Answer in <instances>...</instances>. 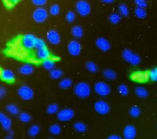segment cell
<instances>
[{"label":"cell","instance_id":"cell-24","mask_svg":"<svg viewBox=\"0 0 157 139\" xmlns=\"http://www.w3.org/2000/svg\"><path fill=\"white\" fill-rule=\"evenodd\" d=\"M72 85V81L69 77H65L62 79L59 82V86L61 89H67L70 88Z\"/></svg>","mask_w":157,"mask_h":139},{"label":"cell","instance_id":"cell-42","mask_svg":"<svg viewBox=\"0 0 157 139\" xmlns=\"http://www.w3.org/2000/svg\"><path fill=\"white\" fill-rule=\"evenodd\" d=\"M134 3L138 7L145 9L147 6V2L146 0H134Z\"/></svg>","mask_w":157,"mask_h":139},{"label":"cell","instance_id":"cell-23","mask_svg":"<svg viewBox=\"0 0 157 139\" xmlns=\"http://www.w3.org/2000/svg\"><path fill=\"white\" fill-rule=\"evenodd\" d=\"M73 128L74 130L80 133L85 132L87 130L86 125L81 121H77L73 124Z\"/></svg>","mask_w":157,"mask_h":139},{"label":"cell","instance_id":"cell-16","mask_svg":"<svg viewBox=\"0 0 157 139\" xmlns=\"http://www.w3.org/2000/svg\"><path fill=\"white\" fill-rule=\"evenodd\" d=\"M132 79L137 82H145L149 79V73L146 71L136 72L132 75Z\"/></svg>","mask_w":157,"mask_h":139},{"label":"cell","instance_id":"cell-35","mask_svg":"<svg viewBox=\"0 0 157 139\" xmlns=\"http://www.w3.org/2000/svg\"><path fill=\"white\" fill-rule=\"evenodd\" d=\"M18 117H19L20 121L24 123H28L31 121V115L26 112H22V113H20Z\"/></svg>","mask_w":157,"mask_h":139},{"label":"cell","instance_id":"cell-22","mask_svg":"<svg viewBox=\"0 0 157 139\" xmlns=\"http://www.w3.org/2000/svg\"><path fill=\"white\" fill-rule=\"evenodd\" d=\"M42 65L45 70L47 71H51L55 68V62L54 60L48 58L42 61Z\"/></svg>","mask_w":157,"mask_h":139},{"label":"cell","instance_id":"cell-48","mask_svg":"<svg viewBox=\"0 0 157 139\" xmlns=\"http://www.w3.org/2000/svg\"><path fill=\"white\" fill-rule=\"evenodd\" d=\"M48 139H53V138H48Z\"/></svg>","mask_w":157,"mask_h":139},{"label":"cell","instance_id":"cell-39","mask_svg":"<svg viewBox=\"0 0 157 139\" xmlns=\"http://www.w3.org/2000/svg\"><path fill=\"white\" fill-rule=\"evenodd\" d=\"M46 47L47 46H46L45 41L42 38H37L36 42V45H35V49L37 50V49L44 48V47Z\"/></svg>","mask_w":157,"mask_h":139},{"label":"cell","instance_id":"cell-21","mask_svg":"<svg viewBox=\"0 0 157 139\" xmlns=\"http://www.w3.org/2000/svg\"><path fill=\"white\" fill-rule=\"evenodd\" d=\"M135 94L139 98H144L148 97V92L146 88L143 86H137L134 89Z\"/></svg>","mask_w":157,"mask_h":139},{"label":"cell","instance_id":"cell-18","mask_svg":"<svg viewBox=\"0 0 157 139\" xmlns=\"http://www.w3.org/2000/svg\"><path fill=\"white\" fill-rule=\"evenodd\" d=\"M36 57L40 60H44L48 58L50 56V53L47 47H44L39 49H37L36 52Z\"/></svg>","mask_w":157,"mask_h":139},{"label":"cell","instance_id":"cell-12","mask_svg":"<svg viewBox=\"0 0 157 139\" xmlns=\"http://www.w3.org/2000/svg\"><path fill=\"white\" fill-rule=\"evenodd\" d=\"M124 139H134L137 135V130L134 125L132 124L126 125L123 131Z\"/></svg>","mask_w":157,"mask_h":139},{"label":"cell","instance_id":"cell-29","mask_svg":"<svg viewBox=\"0 0 157 139\" xmlns=\"http://www.w3.org/2000/svg\"><path fill=\"white\" fill-rule=\"evenodd\" d=\"M85 68L88 71L93 73H96L99 70L98 65L93 61L86 62L85 63Z\"/></svg>","mask_w":157,"mask_h":139},{"label":"cell","instance_id":"cell-19","mask_svg":"<svg viewBox=\"0 0 157 139\" xmlns=\"http://www.w3.org/2000/svg\"><path fill=\"white\" fill-rule=\"evenodd\" d=\"M71 34L76 39L82 38L84 34L83 28L80 25L74 26L71 29Z\"/></svg>","mask_w":157,"mask_h":139},{"label":"cell","instance_id":"cell-8","mask_svg":"<svg viewBox=\"0 0 157 139\" xmlns=\"http://www.w3.org/2000/svg\"><path fill=\"white\" fill-rule=\"evenodd\" d=\"M75 116V113L74 110L71 108H63L57 113L56 117L57 119L61 122H67L71 121L74 118Z\"/></svg>","mask_w":157,"mask_h":139},{"label":"cell","instance_id":"cell-20","mask_svg":"<svg viewBox=\"0 0 157 139\" xmlns=\"http://www.w3.org/2000/svg\"><path fill=\"white\" fill-rule=\"evenodd\" d=\"M102 74L106 79L110 81L115 80L117 77V73L110 68H105V70H104V71H102Z\"/></svg>","mask_w":157,"mask_h":139},{"label":"cell","instance_id":"cell-43","mask_svg":"<svg viewBox=\"0 0 157 139\" xmlns=\"http://www.w3.org/2000/svg\"><path fill=\"white\" fill-rule=\"evenodd\" d=\"M33 4L37 7H42L43 6H44L47 0H31Z\"/></svg>","mask_w":157,"mask_h":139},{"label":"cell","instance_id":"cell-41","mask_svg":"<svg viewBox=\"0 0 157 139\" xmlns=\"http://www.w3.org/2000/svg\"><path fill=\"white\" fill-rule=\"evenodd\" d=\"M20 0H3L4 5L7 7H12L17 3H18Z\"/></svg>","mask_w":157,"mask_h":139},{"label":"cell","instance_id":"cell-27","mask_svg":"<svg viewBox=\"0 0 157 139\" xmlns=\"http://www.w3.org/2000/svg\"><path fill=\"white\" fill-rule=\"evenodd\" d=\"M61 127L58 124H53L48 128L49 132L53 135H58L61 132Z\"/></svg>","mask_w":157,"mask_h":139},{"label":"cell","instance_id":"cell-46","mask_svg":"<svg viewBox=\"0 0 157 139\" xmlns=\"http://www.w3.org/2000/svg\"><path fill=\"white\" fill-rule=\"evenodd\" d=\"M101 1L105 4H110L115 1V0H101Z\"/></svg>","mask_w":157,"mask_h":139},{"label":"cell","instance_id":"cell-40","mask_svg":"<svg viewBox=\"0 0 157 139\" xmlns=\"http://www.w3.org/2000/svg\"><path fill=\"white\" fill-rule=\"evenodd\" d=\"M149 79L152 81H157V66L151 69L149 72Z\"/></svg>","mask_w":157,"mask_h":139},{"label":"cell","instance_id":"cell-37","mask_svg":"<svg viewBox=\"0 0 157 139\" xmlns=\"http://www.w3.org/2000/svg\"><path fill=\"white\" fill-rule=\"evenodd\" d=\"M118 92L121 95L126 96L129 93V88L126 84H121L118 87Z\"/></svg>","mask_w":157,"mask_h":139},{"label":"cell","instance_id":"cell-3","mask_svg":"<svg viewBox=\"0 0 157 139\" xmlns=\"http://www.w3.org/2000/svg\"><path fill=\"white\" fill-rule=\"evenodd\" d=\"M91 6L85 0H79L75 4V10L82 17L88 15L91 12Z\"/></svg>","mask_w":157,"mask_h":139},{"label":"cell","instance_id":"cell-36","mask_svg":"<svg viewBox=\"0 0 157 139\" xmlns=\"http://www.w3.org/2000/svg\"><path fill=\"white\" fill-rule=\"evenodd\" d=\"M59 12H60V7L56 4H54L52 5L49 9V13L51 15H53V16L58 15Z\"/></svg>","mask_w":157,"mask_h":139},{"label":"cell","instance_id":"cell-33","mask_svg":"<svg viewBox=\"0 0 157 139\" xmlns=\"http://www.w3.org/2000/svg\"><path fill=\"white\" fill-rule=\"evenodd\" d=\"M134 15L138 18H144L147 15V12L144 8L137 7L134 10Z\"/></svg>","mask_w":157,"mask_h":139},{"label":"cell","instance_id":"cell-44","mask_svg":"<svg viewBox=\"0 0 157 139\" xmlns=\"http://www.w3.org/2000/svg\"><path fill=\"white\" fill-rule=\"evenodd\" d=\"M6 90L4 87L1 86L0 87V98H2L6 96Z\"/></svg>","mask_w":157,"mask_h":139},{"label":"cell","instance_id":"cell-14","mask_svg":"<svg viewBox=\"0 0 157 139\" xmlns=\"http://www.w3.org/2000/svg\"><path fill=\"white\" fill-rule=\"evenodd\" d=\"M1 78L6 82H13L15 81V76L11 70L1 69Z\"/></svg>","mask_w":157,"mask_h":139},{"label":"cell","instance_id":"cell-49","mask_svg":"<svg viewBox=\"0 0 157 139\" xmlns=\"http://www.w3.org/2000/svg\"><path fill=\"white\" fill-rule=\"evenodd\" d=\"M156 127H157V126H156Z\"/></svg>","mask_w":157,"mask_h":139},{"label":"cell","instance_id":"cell-1","mask_svg":"<svg viewBox=\"0 0 157 139\" xmlns=\"http://www.w3.org/2000/svg\"><path fill=\"white\" fill-rule=\"evenodd\" d=\"M74 92L78 98H86L90 95L91 89L87 82L81 81L75 85L74 87Z\"/></svg>","mask_w":157,"mask_h":139},{"label":"cell","instance_id":"cell-47","mask_svg":"<svg viewBox=\"0 0 157 139\" xmlns=\"http://www.w3.org/2000/svg\"><path fill=\"white\" fill-rule=\"evenodd\" d=\"M4 139H13V138L10 136V137H6Z\"/></svg>","mask_w":157,"mask_h":139},{"label":"cell","instance_id":"cell-17","mask_svg":"<svg viewBox=\"0 0 157 139\" xmlns=\"http://www.w3.org/2000/svg\"><path fill=\"white\" fill-rule=\"evenodd\" d=\"M34 71V68L33 66L29 63H25L22 65L18 70L19 73L24 76L30 75L33 73Z\"/></svg>","mask_w":157,"mask_h":139},{"label":"cell","instance_id":"cell-25","mask_svg":"<svg viewBox=\"0 0 157 139\" xmlns=\"http://www.w3.org/2000/svg\"><path fill=\"white\" fill-rule=\"evenodd\" d=\"M40 127L37 124H33L31 125L28 130V134L29 137H34L37 136L40 132Z\"/></svg>","mask_w":157,"mask_h":139},{"label":"cell","instance_id":"cell-50","mask_svg":"<svg viewBox=\"0 0 157 139\" xmlns=\"http://www.w3.org/2000/svg\"><path fill=\"white\" fill-rule=\"evenodd\" d=\"M156 139H157V138H156Z\"/></svg>","mask_w":157,"mask_h":139},{"label":"cell","instance_id":"cell-4","mask_svg":"<svg viewBox=\"0 0 157 139\" xmlns=\"http://www.w3.org/2000/svg\"><path fill=\"white\" fill-rule=\"evenodd\" d=\"M94 90L97 95L101 97H106L110 94L111 89L106 82L98 81L94 85Z\"/></svg>","mask_w":157,"mask_h":139},{"label":"cell","instance_id":"cell-13","mask_svg":"<svg viewBox=\"0 0 157 139\" xmlns=\"http://www.w3.org/2000/svg\"><path fill=\"white\" fill-rule=\"evenodd\" d=\"M95 45L102 52H107L111 47L110 42L104 37H99L97 38L95 41Z\"/></svg>","mask_w":157,"mask_h":139},{"label":"cell","instance_id":"cell-7","mask_svg":"<svg viewBox=\"0 0 157 139\" xmlns=\"http://www.w3.org/2000/svg\"><path fill=\"white\" fill-rule=\"evenodd\" d=\"M17 93L22 100L25 101L31 100L33 98L34 95L33 90L27 85H21L18 89Z\"/></svg>","mask_w":157,"mask_h":139},{"label":"cell","instance_id":"cell-45","mask_svg":"<svg viewBox=\"0 0 157 139\" xmlns=\"http://www.w3.org/2000/svg\"><path fill=\"white\" fill-rule=\"evenodd\" d=\"M107 139H123V138H121V137H120L118 135L113 134V135H110V136H109Z\"/></svg>","mask_w":157,"mask_h":139},{"label":"cell","instance_id":"cell-15","mask_svg":"<svg viewBox=\"0 0 157 139\" xmlns=\"http://www.w3.org/2000/svg\"><path fill=\"white\" fill-rule=\"evenodd\" d=\"M0 122L2 127L4 130H10L12 126V121L9 116H7L2 112L0 113Z\"/></svg>","mask_w":157,"mask_h":139},{"label":"cell","instance_id":"cell-34","mask_svg":"<svg viewBox=\"0 0 157 139\" xmlns=\"http://www.w3.org/2000/svg\"><path fill=\"white\" fill-rule=\"evenodd\" d=\"M140 109L137 106H132L129 110V115L132 117H137L140 115Z\"/></svg>","mask_w":157,"mask_h":139},{"label":"cell","instance_id":"cell-28","mask_svg":"<svg viewBox=\"0 0 157 139\" xmlns=\"http://www.w3.org/2000/svg\"><path fill=\"white\" fill-rule=\"evenodd\" d=\"M6 109L7 111L12 115H17L20 113V109L15 104L10 103L7 105Z\"/></svg>","mask_w":157,"mask_h":139},{"label":"cell","instance_id":"cell-6","mask_svg":"<svg viewBox=\"0 0 157 139\" xmlns=\"http://www.w3.org/2000/svg\"><path fill=\"white\" fill-rule=\"evenodd\" d=\"M37 37L31 33L23 35L21 38L22 46L26 50H32L35 48Z\"/></svg>","mask_w":157,"mask_h":139},{"label":"cell","instance_id":"cell-9","mask_svg":"<svg viewBox=\"0 0 157 139\" xmlns=\"http://www.w3.org/2000/svg\"><path fill=\"white\" fill-rule=\"evenodd\" d=\"M94 109L99 114L106 115L110 112V107L107 102L103 100H99L94 103Z\"/></svg>","mask_w":157,"mask_h":139},{"label":"cell","instance_id":"cell-26","mask_svg":"<svg viewBox=\"0 0 157 139\" xmlns=\"http://www.w3.org/2000/svg\"><path fill=\"white\" fill-rule=\"evenodd\" d=\"M50 77L53 79H59L63 75V71L59 68H54L53 70L50 71L49 73Z\"/></svg>","mask_w":157,"mask_h":139},{"label":"cell","instance_id":"cell-30","mask_svg":"<svg viewBox=\"0 0 157 139\" xmlns=\"http://www.w3.org/2000/svg\"><path fill=\"white\" fill-rule=\"evenodd\" d=\"M118 10L119 14L123 17H127L129 15V10L128 7L124 3H121L118 6Z\"/></svg>","mask_w":157,"mask_h":139},{"label":"cell","instance_id":"cell-5","mask_svg":"<svg viewBox=\"0 0 157 139\" xmlns=\"http://www.w3.org/2000/svg\"><path fill=\"white\" fill-rule=\"evenodd\" d=\"M48 13L47 10L43 7H38L33 13V18L35 22L42 23L46 21L48 18Z\"/></svg>","mask_w":157,"mask_h":139},{"label":"cell","instance_id":"cell-2","mask_svg":"<svg viewBox=\"0 0 157 139\" xmlns=\"http://www.w3.org/2000/svg\"><path fill=\"white\" fill-rule=\"evenodd\" d=\"M121 55L124 60L133 66L137 65L140 63L141 58L140 56L131 49H124L122 52Z\"/></svg>","mask_w":157,"mask_h":139},{"label":"cell","instance_id":"cell-10","mask_svg":"<svg viewBox=\"0 0 157 139\" xmlns=\"http://www.w3.org/2000/svg\"><path fill=\"white\" fill-rule=\"evenodd\" d=\"M67 51L69 54L73 57L78 56L82 50V46L77 40H72L67 44Z\"/></svg>","mask_w":157,"mask_h":139},{"label":"cell","instance_id":"cell-38","mask_svg":"<svg viewBox=\"0 0 157 139\" xmlns=\"http://www.w3.org/2000/svg\"><path fill=\"white\" fill-rule=\"evenodd\" d=\"M75 18H76V15L74 12L70 10L67 12L66 15V20H67V22L72 23L75 21Z\"/></svg>","mask_w":157,"mask_h":139},{"label":"cell","instance_id":"cell-11","mask_svg":"<svg viewBox=\"0 0 157 139\" xmlns=\"http://www.w3.org/2000/svg\"><path fill=\"white\" fill-rule=\"evenodd\" d=\"M46 38L48 42L52 45H58L60 43L61 41L60 35L55 30H49L47 33Z\"/></svg>","mask_w":157,"mask_h":139},{"label":"cell","instance_id":"cell-31","mask_svg":"<svg viewBox=\"0 0 157 139\" xmlns=\"http://www.w3.org/2000/svg\"><path fill=\"white\" fill-rule=\"evenodd\" d=\"M121 18V15L116 12L112 13L109 16V20L113 25L118 24L120 22Z\"/></svg>","mask_w":157,"mask_h":139},{"label":"cell","instance_id":"cell-32","mask_svg":"<svg viewBox=\"0 0 157 139\" xmlns=\"http://www.w3.org/2000/svg\"><path fill=\"white\" fill-rule=\"evenodd\" d=\"M46 111L48 114H57V113L59 111V106L56 103H51L47 106Z\"/></svg>","mask_w":157,"mask_h":139}]
</instances>
